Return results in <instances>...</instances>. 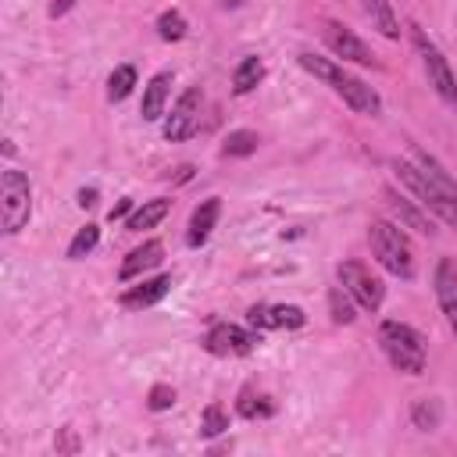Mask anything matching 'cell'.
<instances>
[{"label":"cell","instance_id":"1","mask_svg":"<svg viewBox=\"0 0 457 457\" xmlns=\"http://www.w3.org/2000/svg\"><path fill=\"white\" fill-rule=\"evenodd\" d=\"M300 68L303 71H311L314 79H321L353 114H364V118H378L382 114V96L368 86V82H361L357 75H350L346 68H339V64H332L328 57H318V54H300Z\"/></svg>","mask_w":457,"mask_h":457},{"label":"cell","instance_id":"2","mask_svg":"<svg viewBox=\"0 0 457 457\" xmlns=\"http://www.w3.org/2000/svg\"><path fill=\"white\" fill-rule=\"evenodd\" d=\"M368 246H371V257L396 278L411 282L414 278V250H411V239L403 236V228H396L393 221L386 218H375L368 225Z\"/></svg>","mask_w":457,"mask_h":457},{"label":"cell","instance_id":"3","mask_svg":"<svg viewBox=\"0 0 457 457\" xmlns=\"http://www.w3.org/2000/svg\"><path fill=\"white\" fill-rule=\"evenodd\" d=\"M378 343H382V353L389 357V364L403 375H421L425 364H428V350H425V339L418 328L403 325V321H382L378 325Z\"/></svg>","mask_w":457,"mask_h":457},{"label":"cell","instance_id":"4","mask_svg":"<svg viewBox=\"0 0 457 457\" xmlns=\"http://www.w3.org/2000/svg\"><path fill=\"white\" fill-rule=\"evenodd\" d=\"M29 214H32V186H29V175L18 171V168H7L0 175V221H4V232L7 236H18L29 225Z\"/></svg>","mask_w":457,"mask_h":457},{"label":"cell","instance_id":"5","mask_svg":"<svg viewBox=\"0 0 457 457\" xmlns=\"http://www.w3.org/2000/svg\"><path fill=\"white\" fill-rule=\"evenodd\" d=\"M411 39H414V50H418V57H421V68H425V75H428V86L436 89V96H439L446 107L457 111V75H453L450 61H446L443 50L425 36V29L411 25Z\"/></svg>","mask_w":457,"mask_h":457},{"label":"cell","instance_id":"6","mask_svg":"<svg viewBox=\"0 0 457 457\" xmlns=\"http://www.w3.org/2000/svg\"><path fill=\"white\" fill-rule=\"evenodd\" d=\"M336 275H339V286L353 296V303H357L361 311H371V314H375V311L382 307L386 286H382L378 275H371L368 264H361V261H339Z\"/></svg>","mask_w":457,"mask_h":457},{"label":"cell","instance_id":"7","mask_svg":"<svg viewBox=\"0 0 457 457\" xmlns=\"http://www.w3.org/2000/svg\"><path fill=\"white\" fill-rule=\"evenodd\" d=\"M200 107H204V93L193 86V89H186L179 100H175V107H171V114L164 118V139L168 143H182V139H189L196 129H200Z\"/></svg>","mask_w":457,"mask_h":457},{"label":"cell","instance_id":"8","mask_svg":"<svg viewBox=\"0 0 457 457\" xmlns=\"http://www.w3.org/2000/svg\"><path fill=\"white\" fill-rule=\"evenodd\" d=\"M411 161L425 171V179L436 186V193L443 196V204H446V225H453L457 228V182H453V175L428 154V150H421V146H414L411 150Z\"/></svg>","mask_w":457,"mask_h":457},{"label":"cell","instance_id":"9","mask_svg":"<svg viewBox=\"0 0 457 457\" xmlns=\"http://www.w3.org/2000/svg\"><path fill=\"white\" fill-rule=\"evenodd\" d=\"M257 343H261V339H257L253 332H246V328H239V325H228V321L214 325V328L204 336V350L214 353V357H243V353H250Z\"/></svg>","mask_w":457,"mask_h":457},{"label":"cell","instance_id":"10","mask_svg":"<svg viewBox=\"0 0 457 457\" xmlns=\"http://www.w3.org/2000/svg\"><path fill=\"white\" fill-rule=\"evenodd\" d=\"M321 39H325V46L336 54V57H343V61H353V64H375V54L368 50V43L361 39V36H353L346 25H339V21H325L321 25Z\"/></svg>","mask_w":457,"mask_h":457},{"label":"cell","instance_id":"11","mask_svg":"<svg viewBox=\"0 0 457 457\" xmlns=\"http://www.w3.org/2000/svg\"><path fill=\"white\" fill-rule=\"evenodd\" d=\"M432 289H436V300H439L446 325L457 332V261L439 257V264L432 271Z\"/></svg>","mask_w":457,"mask_h":457},{"label":"cell","instance_id":"12","mask_svg":"<svg viewBox=\"0 0 457 457\" xmlns=\"http://www.w3.org/2000/svg\"><path fill=\"white\" fill-rule=\"evenodd\" d=\"M168 289H171V275H154V278H143L139 286H129V289L118 296V303H121L125 311H146V307L161 303V300L168 296Z\"/></svg>","mask_w":457,"mask_h":457},{"label":"cell","instance_id":"13","mask_svg":"<svg viewBox=\"0 0 457 457\" xmlns=\"http://www.w3.org/2000/svg\"><path fill=\"white\" fill-rule=\"evenodd\" d=\"M218 214H221V200L218 196H207V200H200V207H193V214H189V225H186V246H204L207 243V236L214 232V225H218Z\"/></svg>","mask_w":457,"mask_h":457},{"label":"cell","instance_id":"14","mask_svg":"<svg viewBox=\"0 0 457 457\" xmlns=\"http://www.w3.org/2000/svg\"><path fill=\"white\" fill-rule=\"evenodd\" d=\"M161 261H164V243H161V239H146L143 246L129 250V257H125L121 268H118V282H132V278H139L143 271L157 268Z\"/></svg>","mask_w":457,"mask_h":457},{"label":"cell","instance_id":"15","mask_svg":"<svg viewBox=\"0 0 457 457\" xmlns=\"http://www.w3.org/2000/svg\"><path fill=\"white\" fill-rule=\"evenodd\" d=\"M168 89H171V71H157V75L146 82V89H143V104H139L143 121H157V118L164 114Z\"/></svg>","mask_w":457,"mask_h":457},{"label":"cell","instance_id":"16","mask_svg":"<svg viewBox=\"0 0 457 457\" xmlns=\"http://www.w3.org/2000/svg\"><path fill=\"white\" fill-rule=\"evenodd\" d=\"M386 204H389V211L400 218V225H407V228H414V232H421V236H432L436 228H432V221L407 200V196H400V193H393V189H386Z\"/></svg>","mask_w":457,"mask_h":457},{"label":"cell","instance_id":"17","mask_svg":"<svg viewBox=\"0 0 457 457\" xmlns=\"http://www.w3.org/2000/svg\"><path fill=\"white\" fill-rule=\"evenodd\" d=\"M168 211H171V200H164V196H157V200H143V204H139V207L129 214L125 228H129V232L154 228V225H161V221L168 218Z\"/></svg>","mask_w":457,"mask_h":457},{"label":"cell","instance_id":"18","mask_svg":"<svg viewBox=\"0 0 457 457\" xmlns=\"http://www.w3.org/2000/svg\"><path fill=\"white\" fill-rule=\"evenodd\" d=\"M261 79H264V61L261 57H243L236 64V71H232V93L236 96H246L250 89L261 86Z\"/></svg>","mask_w":457,"mask_h":457},{"label":"cell","instance_id":"19","mask_svg":"<svg viewBox=\"0 0 457 457\" xmlns=\"http://www.w3.org/2000/svg\"><path fill=\"white\" fill-rule=\"evenodd\" d=\"M361 7H364V14L371 18V25H375L386 39H400V21H396L389 0H361Z\"/></svg>","mask_w":457,"mask_h":457},{"label":"cell","instance_id":"20","mask_svg":"<svg viewBox=\"0 0 457 457\" xmlns=\"http://www.w3.org/2000/svg\"><path fill=\"white\" fill-rule=\"evenodd\" d=\"M261 146V136L253 129H232L221 143V157H250Z\"/></svg>","mask_w":457,"mask_h":457},{"label":"cell","instance_id":"21","mask_svg":"<svg viewBox=\"0 0 457 457\" xmlns=\"http://www.w3.org/2000/svg\"><path fill=\"white\" fill-rule=\"evenodd\" d=\"M411 421H414V428H421V432L439 428V421H443V407H439V400H432V396L418 400V403L411 407Z\"/></svg>","mask_w":457,"mask_h":457},{"label":"cell","instance_id":"22","mask_svg":"<svg viewBox=\"0 0 457 457\" xmlns=\"http://www.w3.org/2000/svg\"><path fill=\"white\" fill-rule=\"evenodd\" d=\"M186 32H189V25H186V18H182V11H161L157 14V36L164 39V43H179V39H186Z\"/></svg>","mask_w":457,"mask_h":457},{"label":"cell","instance_id":"23","mask_svg":"<svg viewBox=\"0 0 457 457\" xmlns=\"http://www.w3.org/2000/svg\"><path fill=\"white\" fill-rule=\"evenodd\" d=\"M136 68L132 64H118L114 71H111V79H107V100H125L129 93H132V86H136Z\"/></svg>","mask_w":457,"mask_h":457},{"label":"cell","instance_id":"24","mask_svg":"<svg viewBox=\"0 0 457 457\" xmlns=\"http://www.w3.org/2000/svg\"><path fill=\"white\" fill-rule=\"evenodd\" d=\"M236 411H239L243 418H250V421H253V418H271V414H275V403H271L268 396H257L253 389H243V393H239Z\"/></svg>","mask_w":457,"mask_h":457},{"label":"cell","instance_id":"25","mask_svg":"<svg viewBox=\"0 0 457 457\" xmlns=\"http://www.w3.org/2000/svg\"><path fill=\"white\" fill-rule=\"evenodd\" d=\"M96 243H100V225H82L68 243V261H82L86 253H93Z\"/></svg>","mask_w":457,"mask_h":457},{"label":"cell","instance_id":"26","mask_svg":"<svg viewBox=\"0 0 457 457\" xmlns=\"http://www.w3.org/2000/svg\"><path fill=\"white\" fill-rule=\"evenodd\" d=\"M303 321H307V314H303L296 303L268 307V328H300Z\"/></svg>","mask_w":457,"mask_h":457},{"label":"cell","instance_id":"27","mask_svg":"<svg viewBox=\"0 0 457 457\" xmlns=\"http://www.w3.org/2000/svg\"><path fill=\"white\" fill-rule=\"evenodd\" d=\"M350 300H353V296H350L343 286H336V289L328 293V311H332V321H336V325H350V321L357 318Z\"/></svg>","mask_w":457,"mask_h":457},{"label":"cell","instance_id":"28","mask_svg":"<svg viewBox=\"0 0 457 457\" xmlns=\"http://www.w3.org/2000/svg\"><path fill=\"white\" fill-rule=\"evenodd\" d=\"M225 428H228V414L218 403H207L204 407V418H200V432L204 436H221Z\"/></svg>","mask_w":457,"mask_h":457},{"label":"cell","instance_id":"29","mask_svg":"<svg viewBox=\"0 0 457 457\" xmlns=\"http://www.w3.org/2000/svg\"><path fill=\"white\" fill-rule=\"evenodd\" d=\"M146 407H150V411H168V407H175V389L164 386V382H157V386L150 389V396H146Z\"/></svg>","mask_w":457,"mask_h":457},{"label":"cell","instance_id":"30","mask_svg":"<svg viewBox=\"0 0 457 457\" xmlns=\"http://www.w3.org/2000/svg\"><path fill=\"white\" fill-rule=\"evenodd\" d=\"M54 446H57V453H75L79 450V439L71 436V428H61V436L54 439Z\"/></svg>","mask_w":457,"mask_h":457},{"label":"cell","instance_id":"31","mask_svg":"<svg viewBox=\"0 0 457 457\" xmlns=\"http://www.w3.org/2000/svg\"><path fill=\"white\" fill-rule=\"evenodd\" d=\"M246 318H250L253 328H268V307H264V303H253V307L246 311Z\"/></svg>","mask_w":457,"mask_h":457},{"label":"cell","instance_id":"32","mask_svg":"<svg viewBox=\"0 0 457 457\" xmlns=\"http://www.w3.org/2000/svg\"><path fill=\"white\" fill-rule=\"evenodd\" d=\"M75 4H79V0H50L46 14H50V18H64V14H68V11L75 7Z\"/></svg>","mask_w":457,"mask_h":457},{"label":"cell","instance_id":"33","mask_svg":"<svg viewBox=\"0 0 457 457\" xmlns=\"http://www.w3.org/2000/svg\"><path fill=\"white\" fill-rule=\"evenodd\" d=\"M125 214H132V200H118V204L107 211V218H111V221H118V218H125Z\"/></svg>","mask_w":457,"mask_h":457},{"label":"cell","instance_id":"34","mask_svg":"<svg viewBox=\"0 0 457 457\" xmlns=\"http://www.w3.org/2000/svg\"><path fill=\"white\" fill-rule=\"evenodd\" d=\"M96 204V189H79V207H93Z\"/></svg>","mask_w":457,"mask_h":457},{"label":"cell","instance_id":"35","mask_svg":"<svg viewBox=\"0 0 457 457\" xmlns=\"http://www.w3.org/2000/svg\"><path fill=\"white\" fill-rule=\"evenodd\" d=\"M225 4H232V7H239V4H243V0H225Z\"/></svg>","mask_w":457,"mask_h":457}]
</instances>
